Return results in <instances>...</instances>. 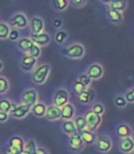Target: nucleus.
Instances as JSON below:
<instances>
[{
    "label": "nucleus",
    "instance_id": "nucleus-27",
    "mask_svg": "<svg viewBox=\"0 0 134 154\" xmlns=\"http://www.w3.org/2000/svg\"><path fill=\"white\" fill-rule=\"evenodd\" d=\"M73 123L75 125L77 132H81V131L86 129V123L84 119V116H77V117L73 119Z\"/></svg>",
    "mask_w": 134,
    "mask_h": 154
},
{
    "label": "nucleus",
    "instance_id": "nucleus-29",
    "mask_svg": "<svg viewBox=\"0 0 134 154\" xmlns=\"http://www.w3.org/2000/svg\"><path fill=\"white\" fill-rule=\"evenodd\" d=\"M10 26L5 22H0V40H6L10 32Z\"/></svg>",
    "mask_w": 134,
    "mask_h": 154
},
{
    "label": "nucleus",
    "instance_id": "nucleus-24",
    "mask_svg": "<svg viewBox=\"0 0 134 154\" xmlns=\"http://www.w3.org/2000/svg\"><path fill=\"white\" fill-rule=\"evenodd\" d=\"M62 130L68 136H71L72 134L77 132L73 120H64L62 123Z\"/></svg>",
    "mask_w": 134,
    "mask_h": 154
},
{
    "label": "nucleus",
    "instance_id": "nucleus-14",
    "mask_svg": "<svg viewBox=\"0 0 134 154\" xmlns=\"http://www.w3.org/2000/svg\"><path fill=\"white\" fill-rule=\"evenodd\" d=\"M30 112V107L26 106V105H23V104H20V105H17V106L10 111V115L11 117L15 118V119H23L25 118L26 116Z\"/></svg>",
    "mask_w": 134,
    "mask_h": 154
},
{
    "label": "nucleus",
    "instance_id": "nucleus-36",
    "mask_svg": "<svg viewBox=\"0 0 134 154\" xmlns=\"http://www.w3.org/2000/svg\"><path fill=\"white\" fill-rule=\"evenodd\" d=\"M114 105L119 108H125L128 103L123 95H118L114 98Z\"/></svg>",
    "mask_w": 134,
    "mask_h": 154
},
{
    "label": "nucleus",
    "instance_id": "nucleus-32",
    "mask_svg": "<svg viewBox=\"0 0 134 154\" xmlns=\"http://www.w3.org/2000/svg\"><path fill=\"white\" fill-rule=\"evenodd\" d=\"M9 89V82L4 76H0V94H6Z\"/></svg>",
    "mask_w": 134,
    "mask_h": 154
},
{
    "label": "nucleus",
    "instance_id": "nucleus-19",
    "mask_svg": "<svg viewBox=\"0 0 134 154\" xmlns=\"http://www.w3.org/2000/svg\"><path fill=\"white\" fill-rule=\"evenodd\" d=\"M116 133H117V136L120 140L128 138V137H132V135H133L131 127L126 123H121L118 125L116 128Z\"/></svg>",
    "mask_w": 134,
    "mask_h": 154
},
{
    "label": "nucleus",
    "instance_id": "nucleus-5",
    "mask_svg": "<svg viewBox=\"0 0 134 154\" xmlns=\"http://www.w3.org/2000/svg\"><path fill=\"white\" fill-rule=\"evenodd\" d=\"M25 141L20 136H14L9 140L8 150L11 154H20L24 151Z\"/></svg>",
    "mask_w": 134,
    "mask_h": 154
},
{
    "label": "nucleus",
    "instance_id": "nucleus-21",
    "mask_svg": "<svg viewBox=\"0 0 134 154\" xmlns=\"http://www.w3.org/2000/svg\"><path fill=\"white\" fill-rule=\"evenodd\" d=\"M80 136L85 143V145H94L95 143V140L98 139V136L95 132H91L88 129H85L81 132H79Z\"/></svg>",
    "mask_w": 134,
    "mask_h": 154
},
{
    "label": "nucleus",
    "instance_id": "nucleus-3",
    "mask_svg": "<svg viewBox=\"0 0 134 154\" xmlns=\"http://www.w3.org/2000/svg\"><path fill=\"white\" fill-rule=\"evenodd\" d=\"M84 119L86 123V129H88L91 132H95L99 128L101 122H102V117L98 114L94 113L91 109L87 110L85 115Z\"/></svg>",
    "mask_w": 134,
    "mask_h": 154
},
{
    "label": "nucleus",
    "instance_id": "nucleus-37",
    "mask_svg": "<svg viewBox=\"0 0 134 154\" xmlns=\"http://www.w3.org/2000/svg\"><path fill=\"white\" fill-rule=\"evenodd\" d=\"M91 110L94 112V113H95V114H98V115H99V116H101L102 117V115L105 113V111H106V109H105V106H103V104H101V103H95L93 106H92V107H91Z\"/></svg>",
    "mask_w": 134,
    "mask_h": 154
},
{
    "label": "nucleus",
    "instance_id": "nucleus-9",
    "mask_svg": "<svg viewBox=\"0 0 134 154\" xmlns=\"http://www.w3.org/2000/svg\"><path fill=\"white\" fill-rule=\"evenodd\" d=\"M92 80H98L100 79L104 74V69L102 65L98 63H92L86 70V72Z\"/></svg>",
    "mask_w": 134,
    "mask_h": 154
},
{
    "label": "nucleus",
    "instance_id": "nucleus-35",
    "mask_svg": "<svg viewBox=\"0 0 134 154\" xmlns=\"http://www.w3.org/2000/svg\"><path fill=\"white\" fill-rule=\"evenodd\" d=\"M73 91L75 93V94H81L83 92H85L86 90L87 87H86L81 82H79L78 80H75L73 84Z\"/></svg>",
    "mask_w": 134,
    "mask_h": 154
},
{
    "label": "nucleus",
    "instance_id": "nucleus-6",
    "mask_svg": "<svg viewBox=\"0 0 134 154\" xmlns=\"http://www.w3.org/2000/svg\"><path fill=\"white\" fill-rule=\"evenodd\" d=\"M9 25L13 27V29H25L29 25V19L24 13L18 12L12 16L9 20Z\"/></svg>",
    "mask_w": 134,
    "mask_h": 154
},
{
    "label": "nucleus",
    "instance_id": "nucleus-15",
    "mask_svg": "<svg viewBox=\"0 0 134 154\" xmlns=\"http://www.w3.org/2000/svg\"><path fill=\"white\" fill-rule=\"evenodd\" d=\"M45 119L48 121H56L61 119V108L54 105L47 106V111L45 114Z\"/></svg>",
    "mask_w": 134,
    "mask_h": 154
},
{
    "label": "nucleus",
    "instance_id": "nucleus-22",
    "mask_svg": "<svg viewBox=\"0 0 134 154\" xmlns=\"http://www.w3.org/2000/svg\"><path fill=\"white\" fill-rule=\"evenodd\" d=\"M46 111H47V106L42 102H38L30 108V112L37 118L45 117Z\"/></svg>",
    "mask_w": 134,
    "mask_h": 154
},
{
    "label": "nucleus",
    "instance_id": "nucleus-34",
    "mask_svg": "<svg viewBox=\"0 0 134 154\" xmlns=\"http://www.w3.org/2000/svg\"><path fill=\"white\" fill-rule=\"evenodd\" d=\"M76 80H78L79 82H81V83H82L86 87H87V88L90 86V85H91V83H92V81H93L86 72H83V73L79 74L77 78H76Z\"/></svg>",
    "mask_w": 134,
    "mask_h": 154
},
{
    "label": "nucleus",
    "instance_id": "nucleus-39",
    "mask_svg": "<svg viewBox=\"0 0 134 154\" xmlns=\"http://www.w3.org/2000/svg\"><path fill=\"white\" fill-rule=\"evenodd\" d=\"M69 4L75 8H81L86 6L87 1L86 0H70Z\"/></svg>",
    "mask_w": 134,
    "mask_h": 154
},
{
    "label": "nucleus",
    "instance_id": "nucleus-8",
    "mask_svg": "<svg viewBox=\"0 0 134 154\" xmlns=\"http://www.w3.org/2000/svg\"><path fill=\"white\" fill-rule=\"evenodd\" d=\"M95 148L98 149L99 152L102 153H108L112 149V140L108 136L103 135V136L98 137L97 140H95Z\"/></svg>",
    "mask_w": 134,
    "mask_h": 154
},
{
    "label": "nucleus",
    "instance_id": "nucleus-40",
    "mask_svg": "<svg viewBox=\"0 0 134 154\" xmlns=\"http://www.w3.org/2000/svg\"><path fill=\"white\" fill-rule=\"evenodd\" d=\"M51 26L53 29H55L57 30H60V29H62V28L64 26V20L61 17H55L51 21Z\"/></svg>",
    "mask_w": 134,
    "mask_h": 154
},
{
    "label": "nucleus",
    "instance_id": "nucleus-47",
    "mask_svg": "<svg viewBox=\"0 0 134 154\" xmlns=\"http://www.w3.org/2000/svg\"><path fill=\"white\" fill-rule=\"evenodd\" d=\"M133 154H134V153H133Z\"/></svg>",
    "mask_w": 134,
    "mask_h": 154
},
{
    "label": "nucleus",
    "instance_id": "nucleus-46",
    "mask_svg": "<svg viewBox=\"0 0 134 154\" xmlns=\"http://www.w3.org/2000/svg\"><path fill=\"white\" fill-rule=\"evenodd\" d=\"M20 154H30V153H28L27 151H25V150H24V151H23V152H21Z\"/></svg>",
    "mask_w": 134,
    "mask_h": 154
},
{
    "label": "nucleus",
    "instance_id": "nucleus-11",
    "mask_svg": "<svg viewBox=\"0 0 134 154\" xmlns=\"http://www.w3.org/2000/svg\"><path fill=\"white\" fill-rule=\"evenodd\" d=\"M30 40L32 41V42L36 45H38L39 47H44L47 46L50 42H51V35L47 32H42L40 34H31L30 36Z\"/></svg>",
    "mask_w": 134,
    "mask_h": 154
},
{
    "label": "nucleus",
    "instance_id": "nucleus-2",
    "mask_svg": "<svg viewBox=\"0 0 134 154\" xmlns=\"http://www.w3.org/2000/svg\"><path fill=\"white\" fill-rule=\"evenodd\" d=\"M62 54L70 59H81L86 54V48L83 44L76 42L61 51Z\"/></svg>",
    "mask_w": 134,
    "mask_h": 154
},
{
    "label": "nucleus",
    "instance_id": "nucleus-25",
    "mask_svg": "<svg viewBox=\"0 0 134 154\" xmlns=\"http://www.w3.org/2000/svg\"><path fill=\"white\" fill-rule=\"evenodd\" d=\"M93 91L89 88H86V90L85 92H83L81 94L77 95V98L79 100V102H81L84 105H87L89 104L93 99Z\"/></svg>",
    "mask_w": 134,
    "mask_h": 154
},
{
    "label": "nucleus",
    "instance_id": "nucleus-13",
    "mask_svg": "<svg viewBox=\"0 0 134 154\" xmlns=\"http://www.w3.org/2000/svg\"><path fill=\"white\" fill-rule=\"evenodd\" d=\"M106 17L109 22H111L112 24H115V25H120L124 20V17H123L122 12L109 9V8L106 12Z\"/></svg>",
    "mask_w": 134,
    "mask_h": 154
},
{
    "label": "nucleus",
    "instance_id": "nucleus-45",
    "mask_svg": "<svg viewBox=\"0 0 134 154\" xmlns=\"http://www.w3.org/2000/svg\"><path fill=\"white\" fill-rule=\"evenodd\" d=\"M129 93H130V94H132V95L134 96V87H132V88H131V89L129 90Z\"/></svg>",
    "mask_w": 134,
    "mask_h": 154
},
{
    "label": "nucleus",
    "instance_id": "nucleus-23",
    "mask_svg": "<svg viewBox=\"0 0 134 154\" xmlns=\"http://www.w3.org/2000/svg\"><path fill=\"white\" fill-rule=\"evenodd\" d=\"M33 42L32 41L30 40V38H20V41L17 42V47L20 49L22 52L24 53H28L29 51L30 50V48L33 46Z\"/></svg>",
    "mask_w": 134,
    "mask_h": 154
},
{
    "label": "nucleus",
    "instance_id": "nucleus-12",
    "mask_svg": "<svg viewBox=\"0 0 134 154\" xmlns=\"http://www.w3.org/2000/svg\"><path fill=\"white\" fill-rule=\"evenodd\" d=\"M30 28L31 34L33 35L43 32V29H44L43 18H42L41 17H37V16L31 17L30 20Z\"/></svg>",
    "mask_w": 134,
    "mask_h": 154
},
{
    "label": "nucleus",
    "instance_id": "nucleus-26",
    "mask_svg": "<svg viewBox=\"0 0 134 154\" xmlns=\"http://www.w3.org/2000/svg\"><path fill=\"white\" fill-rule=\"evenodd\" d=\"M52 8L56 11H64L69 6V1L67 0H53Z\"/></svg>",
    "mask_w": 134,
    "mask_h": 154
},
{
    "label": "nucleus",
    "instance_id": "nucleus-31",
    "mask_svg": "<svg viewBox=\"0 0 134 154\" xmlns=\"http://www.w3.org/2000/svg\"><path fill=\"white\" fill-rule=\"evenodd\" d=\"M37 148H38V146H37V143L34 140H30L27 142H25L24 150L30 154H34L37 150Z\"/></svg>",
    "mask_w": 134,
    "mask_h": 154
},
{
    "label": "nucleus",
    "instance_id": "nucleus-4",
    "mask_svg": "<svg viewBox=\"0 0 134 154\" xmlns=\"http://www.w3.org/2000/svg\"><path fill=\"white\" fill-rule=\"evenodd\" d=\"M69 98H70V94L65 88L64 87L58 88L54 93L52 105L62 108L64 106L69 103Z\"/></svg>",
    "mask_w": 134,
    "mask_h": 154
},
{
    "label": "nucleus",
    "instance_id": "nucleus-1",
    "mask_svg": "<svg viewBox=\"0 0 134 154\" xmlns=\"http://www.w3.org/2000/svg\"><path fill=\"white\" fill-rule=\"evenodd\" d=\"M51 72V65L49 63H43L34 69L31 76V80L35 85H43L47 79Z\"/></svg>",
    "mask_w": 134,
    "mask_h": 154
},
{
    "label": "nucleus",
    "instance_id": "nucleus-7",
    "mask_svg": "<svg viewBox=\"0 0 134 154\" xmlns=\"http://www.w3.org/2000/svg\"><path fill=\"white\" fill-rule=\"evenodd\" d=\"M38 97H39V95H38V92L35 89H32V88L27 89L22 93V95H21L22 103L21 104L26 105L31 108L35 104L39 102L38 101Z\"/></svg>",
    "mask_w": 134,
    "mask_h": 154
},
{
    "label": "nucleus",
    "instance_id": "nucleus-43",
    "mask_svg": "<svg viewBox=\"0 0 134 154\" xmlns=\"http://www.w3.org/2000/svg\"><path fill=\"white\" fill-rule=\"evenodd\" d=\"M34 154H49V153H48V151L44 148H42V147H38L37 148V150H36V152Z\"/></svg>",
    "mask_w": 134,
    "mask_h": 154
},
{
    "label": "nucleus",
    "instance_id": "nucleus-18",
    "mask_svg": "<svg viewBox=\"0 0 134 154\" xmlns=\"http://www.w3.org/2000/svg\"><path fill=\"white\" fill-rule=\"evenodd\" d=\"M104 3L109 9L117 10L120 12H123L128 8V2L125 0H109V1H106Z\"/></svg>",
    "mask_w": 134,
    "mask_h": 154
},
{
    "label": "nucleus",
    "instance_id": "nucleus-38",
    "mask_svg": "<svg viewBox=\"0 0 134 154\" xmlns=\"http://www.w3.org/2000/svg\"><path fill=\"white\" fill-rule=\"evenodd\" d=\"M20 32L17 29H11L9 35H8V40L11 42H17V41H20Z\"/></svg>",
    "mask_w": 134,
    "mask_h": 154
},
{
    "label": "nucleus",
    "instance_id": "nucleus-41",
    "mask_svg": "<svg viewBox=\"0 0 134 154\" xmlns=\"http://www.w3.org/2000/svg\"><path fill=\"white\" fill-rule=\"evenodd\" d=\"M124 97H125V99H126V101H127V103L129 104V103H134V96L129 93V91H128L124 95Z\"/></svg>",
    "mask_w": 134,
    "mask_h": 154
},
{
    "label": "nucleus",
    "instance_id": "nucleus-44",
    "mask_svg": "<svg viewBox=\"0 0 134 154\" xmlns=\"http://www.w3.org/2000/svg\"><path fill=\"white\" fill-rule=\"evenodd\" d=\"M3 68H4V64H3V63L1 61H0V71H1Z\"/></svg>",
    "mask_w": 134,
    "mask_h": 154
},
{
    "label": "nucleus",
    "instance_id": "nucleus-42",
    "mask_svg": "<svg viewBox=\"0 0 134 154\" xmlns=\"http://www.w3.org/2000/svg\"><path fill=\"white\" fill-rule=\"evenodd\" d=\"M8 117H9V114L0 112V122H2V123L6 122L8 119Z\"/></svg>",
    "mask_w": 134,
    "mask_h": 154
},
{
    "label": "nucleus",
    "instance_id": "nucleus-20",
    "mask_svg": "<svg viewBox=\"0 0 134 154\" xmlns=\"http://www.w3.org/2000/svg\"><path fill=\"white\" fill-rule=\"evenodd\" d=\"M75 108L73 104L68 103L61 108V119L63 120H73Z\"/></svg>",
    "mask_w": 134,
    "mask_h": 154
},
{
    "label": "nucleus",
    "instance_id": "nucleus-30",
    "mask_svg": "<svg viewBox=\"0 0 134 154\" xmlns=\"http://www.w3.org/2000/svg\"><path fill=\"white\" fill-rule=\"evenodd\" d=\"M11 105H12V103L8 99H7V98L1 99L0 100V112L9 114L11 111Z\"/></svg>",
    "mask_w": 134,
    "mask_h": 154
},
{
    "label": "nucleus",
    "instance_id": "nucleus-33",
    "mask_svg": "<svg viewBox=\"0 0 134 154\" xmlns=\"http://www.w3.org/2000/svg\"><path fill=\"white\" fill-rule=\"evenodd\" d=\"M42 54V50H41V47H39L36 44H33V46L30 48V50L29 51V52L27 53V55L34 58V59H38Z\"/></svg>",
    "mask_w": 134,
    "mask_h": 154
},
{
    "label": "nucleus",
    "instance_id": "nucleus-17",
    "mask_svg": "<svg viewBox=\"0 0 134 154\" xmlns=\"http://www.w3.org/2000/svg\"><path fill=\"white\" fill-rule=\"evenodd\" d=\"M120 149L121 152L129 154L134 151V140L132 137L121 139L120 140Z\"/></svg>",
    "mask_w": 134,
    "mask_h": 154
},
{
    "label": "nucleus",
    "instance_id": "nucleus-16",
    "mask_svg": "<svg viewBox=\"0 0 134 154\" xmlns=\"http://www.w3.org/2000/svg\"><path fill=\"white\" fill-rule=\"evenodd\" d=\"M36 64H37V59H34V58L29 55H25L20 61V67L24 72H31L34 71Z\"/></svg>",
    "mask_w": 134,
    "mask_h": 154
},
{
    "label": "nucleus",
    "instance_id": "nucleus-28",
    "mask_svg": "<svg viewBox=\"0 0 134 154\" xmlns=\"http://www.w3.org/2000/svg\"><path fill=\"white\" fill-rule=\"evenodd\" d=\"M67 37H68V34L65 30L64 29L57 30V32L55 33V37H54L55 42L58 44H64L65 41L67 40Z\"/></svg>",
    "mask_w": 134,
    "mask_h": 154
},
{
    "label": "nucleus",
    "instance_id": "nucleus-10",
    "mask_svg": "<svg viewBox=\"0 0 134 154\" xmlns=\"http://www.w3.org/2000/svg\"><path fill=\"white\" fill-rule=\"evenodd\" d=\"M69 147L71 149L75 151H81L85 148V143L79 132H75L69 136Z\"/></svg>",
    "mask_w": 134,
    "mask_h": 154
}]
</instances>
